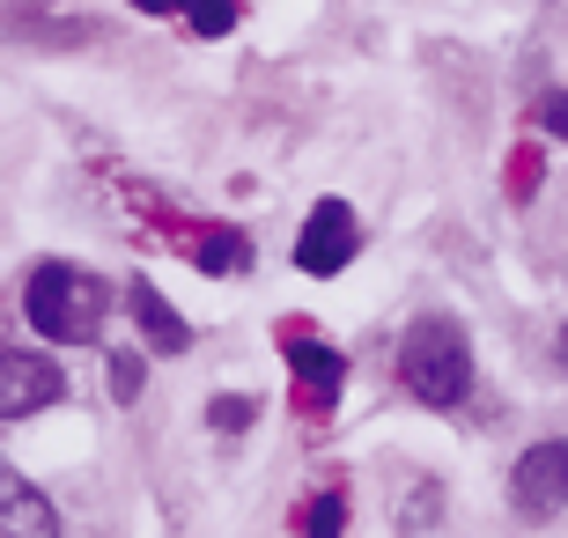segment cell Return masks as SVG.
<instances>
[{
  "label": "cell",
  "mask_w": 568,
  "mask_h": 538,
  "mask_svg": "<svg viewBox=\"0 0 568 538\" xmlns=\"http://www.w3.org/2000/svg\"><path fill=\"white\" fill-rule=\"evenodd\" d=\"M111 303H119V295L89 266H67V258H44V266H30V281H22V317H30L52 347H89V339L104 332Z\"/></svg>",
  "instance_id": "6da1fadb"
},
{
  "label": "cell",
  "mask_w": 568,
  "mask_h": 538,
  "mask_svg": "<svg viewBox=\"0 0 568 538\" xmlns=\"http://www.w3.org/2000/svg\"><path fill=\"white\" fill-rule=\"evenodd\" d=\"M399 384L422 398V406H436V414H450V406L473 398V354H465V332L450 325V317H422V325H406V339H399Z\"/></svg>",
  "instance_id": "7a4b0ae2"
},
{
  "label": "cell",
  "mask_w": 568,
  "mask_h": 538,
  "mask_svg": "<svg viewBox=\"0 0 568 538\" xmlns=\"http://www.w3.org/2000/svg\"><path fill=\"white\" fill-rule=\"evenodd\" d=\"M355 251H362V222L347 200H317L311 222H303V236H295V266L317 273V281H333V273L355 266Z\"/></svg>",
  "instance_id": "3957f363"
},
{
  "label": "cell",
  "mask_w": 568,
  "mask_h": 538,
  "mask_svg": "<svg viewBox=\"0 0 568 538\" xmlns=\"http://www.w3.org/2000/svg\"><path fill=\"white\" fill-rule=\"evenodd\" d=\"M509 501H517V517H561L568 509V443H531L509 465Z\"/></svg>",
  "instance_id": "277c9868"
},
{
  "label": "cell",
  "mask_w": 568,
  "mask_h": 538,
  "mask_svg": "<svg viewBox=\"0 0 568 538\" xmlns=\"http://www.w3.org/2000/svg\"><path fill=\"white\" fill-rule=\"evenodd\" d=\"M67 398V369L52 354H30V347H8V420H30L44 406Z\"/></svg>",
  "instance_id": "5b68a950"
},
{
  "label": "cell",
  "mask_w": 568,
  "mask_h": 538,
  "mask_svg": "<svg viewBox=\"0 0 568 538\" xmlns=\"http://www.w3.org/2000/svg\"><path fill=\"white\" fill-rule=\"evenodd\" d=\"M288 369H295V392L311 398L317 414H333V406H339V384H347V354H333L325 339H311V332H295V339H288Z\"/></svg>",
  "instance_id": "8992f818"
},
{
  "label": "cell",
  "mask_w": 568,
  "mask_h": 538,
  "mask_svg": "<svg viewBox=\"0 0 568 538\" xmlns=\"http://www.w3.org/2000/svg\"><path fill=\"white\" fill-rule=\"evenodd\" d=\"M126 303H133V317H141V332L155 339V354H185V347H192V325H185L178 311H170V303H163L155 288H148V281H133Z\"/></svg>",
  "instance_id": "52a82bcc"
},
{
  "label": "cell",
  "mask_w": 568,
  "mask_h": 538,
  "mask_svg": "<svg viewBox=\"0 0 568 538\" xmlns=\"http://www.w3.org/2000/svg\"><path fill=\"white\" fill-rule=\"evenodd\" d=\"M8 538H60V509L30 479H8Z\"/></svg>",
  "instance_id": "ba28073f"
},
{
  "label": "cell",
  "mask_w": 568,
  "mask_h": 538,
  "mask_svg": "<svg viewBox=\"0 0 568 538\" xmlns=\"http://www.w3.org/2000/svg\"><path fill=\"white\" fill-rule=\"evenodd\" d=\"M192 258H200V273H244L252 266V236H236V229H200Z\"/></svg>",
  "instance_id": "9c48e42d"
},
{
  "label": "cell",
  "mask_w": 568,
  "mask_h": 538,
  "mask_svg": "<svg viewBox=\"0 0 568 538\" xmlns=\"http://www.w3.org/2000/svg\"><path fill=\"white\" fill-rule=\"evenodd\" d=\"M339 524H347V495H339V487L311 495V509H303V538H339Z\"/></svg>",
  "instance_id": "30bf717a"
},
{
  "label": "cell",
  "mask_w": 568,
  "mask_h": 538,
  "mask_svg": "<svg viewBox=\"0 0 568 538\" xmlns=\"http://www.w3.org/2000/svg\"><path fill=\"white\" fill-rule=\"evenodd\" d=\"M141 384H148V362H141V347H119L111 354V398H141Z\"/></svg>",
  "instance_id": "8fae6325"
},
{
  "label": "cell",
  "mask_w": 568,
  "mask_h": 538,
  "mask_svg": "<svg viewBox=\"0 0 568 538\" xmlns=\"http://www.w3.org/2000/svg\"><path fill=\"white\" fill-rule=\"evenodd\" d=\"M207 420H214V428H222V435L252 428V420H258V398H252V392H244V398H236V392H222V398H214V406H207Z\"/></svg>",
  "instance_id": "7c38bea8"
},
{
  "label": "cell",
  "mask_w": 568,
  "mask_h": 538,
  "mask_svg": "<svg viewBox=\"0 0 568 538\" xmlns=\"http://www.w3.org/2000/svg\"><path fill=\"white\" fill-rule=\"evenodd\" d=\"M192 30H200V38H230L236 30V0H192Z\"/></svg>",
  "instance_id": "4fadbf2b"
},
{
  "label": "cell",
  "mask_w": 568,
  "mask_h": 538,
  "mask_svg": "<svg viewBox=\"0 0 568 538\" xmlns=\"http://www.w3.org/2000/svg\"><path fill=\"white\" fill-rule=\"evenodd\" d=\"M531 119H539V133H554V141H568V89H547V97L531 104Z\"/></svg>",
  "instance_id": "5bb4252c"
},
{
  "label": "cell",
  "mask_w": 568,
  "mask_h": 538,
  "mask_svg": "<svg viewBox=\"0 0 568 538\" xmlns=\"http://www.w3.org/2000/svg\"><path fill=\"white\" fill-rule=\"evenodd\" d=\"M141 16H192V0H133Z\"/></svg>",
  "instance_id": "9a60e30c"
}]
</instances>
